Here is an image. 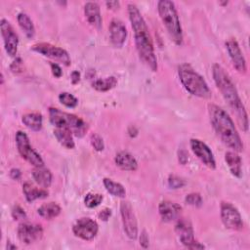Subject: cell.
I'll return each instance as SVG.
<instances>
[{
	"label": "cell",
	"instance_id": "obj_37",
	"mask_svg": "<svg viewBox=\"0 0 250 250\" xmlns=\"http://www.w3.org/2000/svg\"><path fill=\"white\" fill-rule=\"evenodd\" d=\"M178 159L181 164H186L188 160V154L185 149H180L178 152Z\"/></svg>",
	"mask_w": 250,
	"mask_h": 250
},
{
	"label": "cell",
	"instance_id": "obj_40",
	"mask_svg": "<svg viewBox=\"0 0 250 250\" xmlns=\"http://www.w3.org/2000/svg\"><path fill=\"white\" fill-rule=\"evenodd\" d=\"M21 173L20 171V169L18 168H13L10 170V177L13 179V180H20L21 179Z\"/></svg>",
	"mask_w": 250,
	"mask_h": 250
},
{
	"label": "cell",
	"instance_id": "obj_36",
	"mask_svg": "<svg viewBox=\"0 0 250 250\" xmlns=\"http://www.w3.org/2000/svg\"><path fill=\"white\" fill-rule=\"evenodd\" d=\"M50 66H51V69H52V73L55 77L57 78H60L62 75V68L61 66L56 63V62H50Z\"/></svg>",
	"mask_w": 250,
	"mask_h": 250
},
{
	"label": "cell",
	"instance_id": "obj_27",
	"mask_svg": "<svg viewBox=\"0 0 250 250\" xmlns=\"http://www.w3.org/2000/svg\"><path fill=\"white\" fill-rule=\"evenodd\" d=\"M22 123L30 130L34 132H38L42 128V115L36 112L26 113L21 117Z\"/></svg>",
	"mask_w": 250,
	"mask_h": 250
},
{
	"label": "cell",
	"instance_id": "obj_28",
	"mask_svg": "<svg viewBox=\"0 0 250 250\" xmlns=\"http://www.w3.org/2000/svg\"><path fill=\"white\" fill-rule=\"evenodd\" d=\"M103 183H104V186L106 191L109 192L111 195L116 196V197H121V198L125 197L126 191H125L124 187L121 184L114 182L108 178H104L103 180Z\"/></svg>",
	"mask_w": 250,
	"mask_h": 250
},
{
	"label": "cell",
	"instance_id": "obj_24",
	"mask_svg": "<svg viewBox=\"0 0 250 250\" xmlns=\"http://www.w3.org/2000/svg\"><path fill=\"white\" fill-rule=\"evenodd\" d=\"M54 135L57 141L66 148H74L75 144L72 138V132L67 128L62 127H56L54 130Z\"/></svg>",
	"mask_w": 250,
	"mask_h": 250
},
{
	"label": "cell",
	"instance_id": "obj_33",
	"mask_svg": "<svg viewBox=\"0 0 250 250\" xmlns=\"http://www.w3.org/2000/svg\"><path fill=\"white\" fill-rule=\"evenodd\" d=\"M185 185H186L185 180L176 175H170L168 178V186L173 189L182 188Z\"/></svg>",
	"mask_w": 250,
	"mask_h": 250
},
{
	"label": "cell",
	"instance_id": "obj_22",
	"mask_svg": "<svg viewBox=\"0 0 250 250\" xmlns=\"http://www.w3.org/2000/svg\"><path fill=\"white\" fill-rule=\"evenodd\" d=\"M32 177L35 180V182L41 187V188H49L53 181V175L49 169H47L45 166L35 167L32 171Z\"/></svg>",
	"mask_w": 250,
	"mask_h": 250
},
{
	"label": "cell",
	"instance_id": "obj_7",
	"mask_svg": "<svg viewBox=\"0 0 250 250\" xmlns=\"http://www.w3.org/2000/svg\"><path fill=\"white\" fill-rule=\"evenodd\" d=\"M16 143L19 153L28 163L34 167L44 166V161L39 153H37L31 146L27 135L22 131H18L16 134Z\"/></svg>",
	"mask_w": 250,
	"mask_h": 250
},
{
	"label": "cell",
	"instance_id": "obj_29",
	"mask_svg": "<svg viewBox=\"0 0 250 250\" xmlns=\"http://www.w3.org/2000/svg\"><path fill=\"white\" fill-rule=\"evenodd\" d=\"M116 85H117V79L114 76L96 79L92 83L93 88L96 89L97 91H100V92L109 91L110 89L114 88Z\"/></svg>",
	"mask_w": 250,
	"mask_h": 250
},
{
	"label": "cell",
	"instance_id": "obj_39",
	"mask_svg": "<svg viewBox=\"0 0 250 250\" xmlns=\"http://www.w3.org/2000/svg\"><path fill=\"white\" fill-rule=\"evenodd\" d=\"M111 215V210L108 209V208H104V210H102L100 213H99V218L102 220V221H107L109 219Z\"/></svg>",
	"mask_w": 250,
	"mask_h": 250
},
{
	"label": "cell",
	"instance_id": "obj_5",
	"mask_svg": "<svg viewBox=\"0 0 250 250\" xmlns=\"http://www.w3.org/2000/svg\"><path fill=\"white\" fill-rule=\"evenodd\" d=\"M157 11L171 40L176 45H182L183 30L175 4L170 0H160L157 2Z\"/></svg>",
	"mask_w": 250,
	"mask_h": 250
},
{
	"label": "cell",
	"instance_id": "obj_34",
	"mask_svg": "<svg viewBox=\"0 0 250 250\" xmlns=\"http://www.w3.org/2000/svg\"><path fill=\"white\" fill-rule=\"evenodd\" d=\"M90 142L92 146L97 151H102L104 148V144L103 138L98 134H92L90 137Z\"/></svg>",
	"mask_w": 250,
	"mask_h": 250
},
{
	"label": "cell",
	"instance_id": "obj_30",
	"mask_svg": "<svg viewBox=\"0 0 250 250\" xmlns=\"http://www.w3.org/2000/svg\"><path fill=\"white\" fill-rule=\"evenodd\" d=\"M59 101L62 104L69 108H73L78 104L77 98L68 92H62L59 95Z\"/></svg>",
	"mask_w": 250,
	"mask_h": 250
},
{
	"label": "cell",
	"instance_id": "obj_38",
	"mask_svg": "<svg viewBox=\"0 0 250 250\" xmlns=\"http://www.w3.org/2000/svg\"><path fill=\"white\" fill-rule=\"evenodd\" d=\"M140 244L144 247V248H147L148 247V235L146 233V230H143L140 236Z\"/></svg>",
	"mask_w": 250,
	"mask_h": 250
},
{
	"label": "cell",
	"instance_id": "obj_4",
	"mask_svg": "<svg viewBox=\"0 0 250 250\" xmlns=\"http://www.w3.org/2000/svg\"><path fill=\"white\" fill-rule=\"evenodd\" d=\"M178 76L184 88L192 96L209 99L212 94L204 78L188 63H182L178 67Z\"/></svg>",
	"mask_w": 250,
	"mask_h": 250
},
{
	"label": "cell",
	"instance_id": "obj_26",
	"mask_svg": "<svg viewBox=\"0 0 250 250\" xmlns=\"http://www.w3.org/2000/svg\"><path fill=\"white\" fill-rule=\"evenodd\" d=\"M61 207L55 203V202H49L42 204L38 209L37 213L40 217H42L45 220H52L56 217H58L61 213Z\"/></svg>",
	"mask_w": 250,
	"mask_h": 250
},
{
	"label": "cell",
	"instance_id": "obj_19",
	"mask_svg": "<svg viewBox=\"0 0 250 250\" xmlns=\"http://www.w3.org/2000/svg\"><path fill=\"white\" fill-rule=\"evenodd\" d=\"M84 15H85L86 20L92 26H94L98 29H100L102 27L103 19L101 16V10H100V6L98 3L87 2L84 6Z\"/></svg>",
	"mask_w": 250,
	"mask_h": 250
},
{
	"label": "cell",
	"instance_id": "obj_32",
	"mask_svg": "<svg viewBox=\"0 0 250 250\" xmlns=\"http://www.w3.org/2000/svg\"><path fill=\"white\" fill-rule=\"evenodd\" d=\"M185 201L187 204L191 205V206H195V207H200L202 205V197L199 193L197 192H191L187 194Z\"/></svg>",
	"mask_w": 250,
	"mask_h": 250
},
{
	"label": "cell",
	"instance_id": "obj_14",
	"mask_svg": "<svg viewBox=\"0 0 250 250\" xmlns=\"http://www.w3.org/2000/svg\"><path fill=\"white\" fill-rule=\"evenodd\" d=\"M189 145L192 152L197 156V158L205 166H207L210 169L216 168V161H215L213 152L204 142L198 139H191L189 142Z\"/></svg>",
	"mask_w": 250,
	"mask_h": 250
},
{
	"label": "cell",
	"instance_id": "obj_15",
	"mask_svg": "<svg viewBox=\"0 0 250 250\" xmlns=\"http://www.w3.org/2000/svg\"><path fill=\"white\" fill-rule=\"evenodd\" d=\"M43 236V229L40 225L21 223L18 227V237L19 239L25 243L31 244Z\"/></svg>",
	"mask_w": 250,
	"mask_h": 250
},
{
	"label": "cell",
	"instance_id": "obj_1",
	"mask_svg": "<svg viewBox=\"0 0 250 250\" xmlns=\"http://www.w3.org/2000/svg\"><path fill=\"white\" fill-rule=\"evenodd\" d=\"M129 20L134 31L136 49L142 62L152 71L157 70V59L148 27L138 7L130 3L127 6Z\"/></svg>",
	"mask_w": 250,
	"mask_h": 250
},
{
	"label": "cell",
	"instance_id": "obj_17",
	"mask_svg": "<svg viewBox=\"0 0 250 250\" xmlns=\"http://www.w3.org/2000/svg\"><path fill=\"white\" fill-rule=\"evenodd\" d=\"M109 38L111 44L116 48H121L127 38V28L123 21L113 19L109 23Z\"/></svg>",
	"mask_w": 250,
	"mask_h": 250
},
{
	"label": "cell",
	"instance_id": "obj_13",
	"mask_svg": "<svg viewBox=\"0 0 250 250\" xmlns=\"http://www.w3.org/2000/svg\"><path fill=\"white\" fill-rule=\"evenodd\" d=\"M99 231V226L96 221L90 218H81L75 222L72 227V232L75 236L83 240H92Z\"/></svg>",
	"mask_w": 250,
	"mask_h": 250
},
{
	"label": "cell",
	"instance_id": "obj_31",
	"mask_svg": "<svg viewBox=\"0 0 250 250\" xmlns=\"http://www.w3.org/2000/svg\"><path fill=\"white\" fill-rule=\"evenodd\" d=\"M104 199V196L100 193H87L84 197V203L88 208H95L99 206Z\"/></svg>",
	"mask_w": 250,
	"mask_h": 250
},
{
	"label": "cell",
	"instance_id": "obj_42",
	"mask_svg": "<svg viewBox=\"0 0 250 250\" xmlns=\"http://www.w3.org/2000/svg\"><path fill=\"white\" fill-rule=\"evenodd\" d=\"M70 79H71V83L72 84H77L80 80V73L77 70L72 71L71 75H70Z\"/></svg>",
	"mask_w": 250,
	"mask_h": 250
},
{
	"label": "cell",
	"instance_id": "obj_20",
	"mask_svg": "<svg viewBox=\"0 0 250 250\" xmlns=\"http://www.w3.org/2000/svg\"><path fill=\"white\" fill-rule=\"evenodd\" d=\"M114 162L124 171H136L138 168L137 160L127 151H119L114 157Z\"/></svg>",
	"mask_w": 250,
	"mask_h": 250
},
{
	"label": "cell",
	"instance_id": "obj_2",
	"mask_svg": "<svg viewBox=\"0 0 250 250\" xmlns=\"http://www.w3.org/2000/svg\"><path fill=\"white\" fill-rule=\"evenodd\" d=\"M212 75L217 88L221 92L230 109L235 114L240 128L246 132L248 130V115L239 98L235 85L226 70L219 63L213 64Z\"/></svg>",
	"mask_w": 250,
	"mask_h": 250
},
{
	"label": "cell",
	"instance_id": "obj_6",
	"mask_svg": "<svg viewBox=\"0 0 250 250\" xmlns=\"http://www.w3.org/2000/svg\"><path fill=\"white\" fill-rule=\"evenodd\" d=\"M49 119L55 127L69 129L73 135L81 138L87 131V124L78 116L62 111L55 107L49 108Z\"/></svg>",
	"mask_w": 250,
	"mask_h": 250
},
{
	"label": "cell",
	"instance_id": "obj_43",
	"mask_svg": "<svg viewBox=\"0 0 250 250\" xmlns=\"http://www.w3.org/2000/svg\"><path fill=\"white\" fill-rule=\"evenodd\" d=\"M105 5L108 9H118L119 8V2L118 1H107L105 2Z\"/></svg>",
	"mask_w": 250,
	"mask_h": 250
},
{
	"label": "cell",
	"instance_id": "obj_25",
	"mask_svg": "<svg viewBox=\"0 0 250 250\" xmlns=\"http://www.w3.org/2000/svg\"><path fill=\"white\" fill-rule=\"evenodd\" d=\"M17 20L21 29L23 31L25 36L28 39H32L35 36V27L29 16L25 13H19Z\"/></svg>",
	"mask_w": 250,
	"mask_h": 250
},
{
	"label": "cell",
	"instance_id": "obj_16",
	"mask_svg": "<svg viewBox=\"0 0 250 250\" xmlns=\"http://www.w3.org/2000/svg\"><path fill=\"white\" fill-rule=\"evenodd\" d=\"M226 48L229 53V56L232 62V65L239 73H245L247 66L244 56L241 52L238 42L235 38H230L226 41Z\"/></svg>",
	"mask_w": 250,
	"mask_h": 250
},
{
	"label": "cell",
	"instance_id": "obj_41",
	"mask_svg": "<svg viewBox=\"0 0 250 250\" xmlns=\"http://www.w3.org/2000/svg\"><path fill=\"white\" fill-rule=\"evenodd\" d=\"M21 59H17L12 64H11V69L14 71V72H18V71H20L21 69Z\"/></svg>",
	"mask_w": 250,
	"mask_h": 250
},
{
	"label": "cell",
	"instance_id": "obj_23",
	"mask_svg": "<svg viewBox=\"0 0 250 250\" xmlns=\"http://www.w3.org/2000/svg\"><path fill=\"white\" fill-rule=\"evenodd\" d=\"M22 192L28 202H32L36 199L46 198L49 192L44 188H39L30 183H24L22 185Z\"/></svg>",
	"mask_w": 250,
	"mask_h": 250
},
{
	"label": "cell",
	"instance_id": "obj_10",
	"mask_svg": "<svg viewBox=\"0 0 250 250\" xmlns=\"http://www.w3.org/2000/svg\"><path fill=\"white\" fill-rule=\"evenodd\" d=\"M120 214L126 235L130 239H136L138 236V223L133 208L128 201L120 203Z\"/></svg>",
	"mask_w": 250,
	"mask_h": 250
},
{
	"label": "cell",
	"instance_id": "obj_18",
	"mask_svg": "<svg viewBox=\"0 0 250 250\" xmlns=\"http://www.w3.org/2000/svg\"><path fill=\"white\" fill-rule=\"evenodd\" d=\"M158 211H159L162 221L172 222L179 218L181 211H182V207L175 202H172L169 200H164L159 203Z\"/></svg>",
	"mask_w": 250,
	"mask_h": 250
},
{
	"label": "cell",
	"instance_id": "obj_9",
	"mask_svg": "<svg viewBox=\"0 0 250 250\" xmlns=\"http://www.w3.org/2000/svg\"><path fill=\"white\" fill-rule=\"evenodd\" d=\"M221 219L227 229L232 230H241L243 229V221L239 211L229 202L221 203Z\"/></svg>",
	"mask_w": 250,
	"mask_h": 250
},
{
	"label": "cell",
	"instance_id": "obj_35",
	"mask_svg": "<svg viewBox=\"0 0 250 250\" xmlns=\"http://www.w3.org/2000/svg\"><path fill=\"white\" fill-rule=\"evenodd\" d=\"M12 217L15 220H24L26 219V214L21 206L17 205V206H14V208L12 209Z\"/></svg>",
	"mask_w": 250,
	"mask_h": 250
},
{
	"label": "cell",
	"instance_id": "obj_3",
	"mask_svg": "<svg viewBox=\"0 0 250 250\" xmlns=\"http://www.w3.org/2000/svg\"><path fill=\"white\" fill-rule=\"evenodd\" d=\"M208 112L213 129L221 141L235 152L243 150V143L230 116L219 105L210 104Z\"/></svg>",
	"mask_w": 250,
	"mask_h": 250
},
{
	"label": "cell",
	"instance_id": "obj_11",
	"mask_svg": "<svg viewBox=\"0 0 250 250\" xmlns=\"http://www.w3.org/2000/svg\"><path fill=\"white\" fill-rule=\"evenodd\" d=\"M176 232L179 235L180 241L188 249H204V245L194 239L193 229L189 221L181 219L175 226Z\"/></svg>",
	"mask_w": 250,
	"mask_h": 250
},
{
	"label": "cell",
	"instance_id": "obj_44",
	"mask_svg": "<svg viewBox=\"0 0 250 250\" xmlns=\"http://www.w3.org/2000/svg\"><path fill=\"white\" fill-rule=\"evenodd\" d=\"M7 249H8V250L17 249V246H16V245H13L11 242H8V244H7Z\"/></svg>",
	"mask_w": 250,
	"mask_h": 250
},
{
	"label": "cell",
	"instance_id": "obj_21",
	"mask_svg": "<svg viewBox=\"0 0 250 250\" xmlns=\"http://www.w3.org/2000/svg\"><path fill=\"white\" fill-rule=\"evenodd\" d=\"M225 160L230 173L236 177H242V161L240 156L235 151H228L225 154Z\"/></svg>",
	"mask_w": 250,
	"mask_h": 250
},
{
	"label": "cell",
	"instance_id": "obj_8",
	"mask_svg": "<svg viewBox=\"0 0 250 250\" xmlns=\"http://www.w3.org/2000/svg\"><path fill=\"white\" fill-rule=\"evenodd\" d=\"M31 50L38 53V54H41L44 57H47V58H50V59L55 60L57 62H62V64H64L66 66L69 65L70 62H71L70 57L64 49L54 46L50 43L43 42V43L34 44L31 47Z\"/></svg>",
	"mask_w": 250,
	"mask_h": 250
},
{
	"label": "cell",
	"instance_id": "obj_12",
	"mask_svg": "<svg viewBox=\"0 0 250 250\" xmlns=\"http://www.w3.org/2000/svg\"><path fill=\"white\" fill-rule=\"evenodd\" d=\"M0 30L6 53L10 57L16 56L19 46V37L14 30V27L7 20L2 19L0 21Z\"/></svg>",
	"mask_w": 250,
	"mask_h": 250
}]
</instances>
